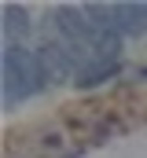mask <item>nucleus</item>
Returning a JSON list of instances; mask_svg holds the SVG:
<instances>
[{
	"label": "nucleus",
	"instance_id": "obj_1",
	"mask_svg": "<svg viewBox=\"0 0 147 158\" xmlns=\"http://www.w3.org/2000/svg\"><path fill=\"white\" fill-rule=\"evenodd\" d=\"M0 85H4V103L15 107L22 99L37 96L48 81L40 70V59L37 52H30L26 44H4V55H0Z\"/></svg>",
	"mask_w": 147,
	"mask_h": 158
},
{
	"label": "nucleus",
	"instance_id": "obj_2",
	"mask_svg": "<svg viewBox=\"0 0 147 158\" xmlns=\"http://www.w3.org/2000/svg\"><path fill=\"white\" fill-rule=\"evenodd\" d=\"M37 59H40V70H44V81L48 85H63V81H70V74L81 70L77 59H74L59 40H44L37 48Z\"/></svg>",
	"mask_w": 147,
	"mask_h": 158
},
{
	"label": "nucleus",
	"instance_id": "obj_3",
	"mask_svg": "<svg viewBox=\"0 0 147 158\" xmlns=\"http://www.w3.org/2000/svg\"><path fill=\"white\" fill-rule=\"evenodd\" d=\"M30 30H33L30 11L19 7V4H7V7H4V22H0L4 44H22V37H30Z\"/></svg>",
	"mask_w": 147,
	"mask_h": 158
},
{
	"label": "nucleus",
	"instance_id": "obj_4",
	"mask_svg": "<svg viewBox=\"0 0 147 158\" xmlns=\"http://www.w3.org/2000/svg\"><path fill=\"white\" fill-rule=\"evenodd\" d=\"M110 7H114L118 30L125 37H140L147 30V4H110Z\"/></svg>",
	"mask_w": 147,
	"mask_h": 158
},
{
	"label": "nucleus",
	"instance_id": "obj_5",
	"mask_svg": "<svg viewBox=\"0 0 147 158\" xmlns=\"http://www.w3.org/2000/svg\"><path fill=\"white\" fill-rule=\"evenodd\" d=\"M118 74H121V63H118V59L88 63V66H81V70H77V85H81V88H96V85H103V81L118 77Z\"/></svg>",
	"mask_w": 147,
	"mask_h": 158
},
{
	"label": "nucleus",
	"instance_id": "obj_6",
	"mask_svg": "<svg viewBox=\"0 0 147 158\" xmlns=\"http://www.w3.org/2000/svg\"><path fill=\"white\" fill-rule=\"evenodd\" d=\"M136 77H140V81H147V66H144V70H140V74H136Z\"/></svg>",
	"mask_w": 147,
	"mask_h": 158
}]
</instances>
